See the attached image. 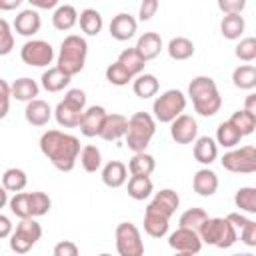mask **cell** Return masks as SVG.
Masks as SVG:
<instances>
[{"mask_svg": "<svg viewBox=\"0 0 256 256\" xmlns=\"http://www.w3.org/2000/svg\"><path fill=\"white\" fill-rule=\"evenodd\" d=\"M52 114H54V112H52L50 104H48L46 100H40V98L28 102V104H26V110H24V118H26V122L32 124V126H46V124L50 122Z\"/></svg>", "mask_w": 256, "mask_h": 256, "instance_id": "ffe728a7", "label": "cell"}, {"mask_svg": "<svg viewBox=\"0 0 256 256\" xmlns=\"http://www.w3.org/2000/svg\"><path fill=\"white\" fill-rule=\"evenodd\" d=\"M198 236L202 240V244L208 246H216L220 250L234 246V242L238 240L236 228L226 220V218H206L204 224L198 228Z\"/></svg>", "mask_w": 256, "mask_h": 256, "instance_id": "52a82bcc", "label": "cell"}, {"mask_svg": "<svg viewBox=\"0 0 256 256\" xmlns=\"http://www.w3.org/2000/svg\"><path fill=\"white\" fill-rule=\"evenodd\" d=\"M118 64H122L132 78H136L138 74L144 72V66H146V60L136 52V48H124L120 54H118Z\"/></svg>", "mask_w": 256, "mask_h": 256, "instance_id": "4dcf8cb0", "label": "cell"}, {"mask_svg": "<svg viewBox=\"0 0 256 256\" xmlns=\"http://www.w3.org/2000/svg\"><path fill=\"white\" fill-rule=\"evenodd\" d=\"M10 84L0 78V120L8 116V110H10Z\"/></svg>", "mask_w": 256, "mask_h": 256, "instance_id": "bcb514c9", "label": "cell"}, {"mask_svg": "<svg viewBox=\"0 0 256 256\" xmlns=\"http://www.w3.org/2000/svg\"><path fill=\"white\" fill-rule=\"evenodd\" d=\"M234 204L248 214H256V188L254 186L238 188L234 194Z\"/></svg>", "mask_w": 256, "mask_h": 256, "instance_id": "ab89813d", "label": "cell"}, {"mask_svg": "<svg viewBox=\"0 0 256 256\" xmlns=\"http://www.w3.org/2000/svg\"><path fill=\"white\" fill-rule=\"evenodd\" d=\"M174 256H194V254H190V252H176Z\"/></svg>", "mask_w": 256, "mask_h": 256, "instance_id": "6f0895ef", "label": "cell"}, {"mask_svg": "<svg viewBox=\"0 0 256 256\" xmlns=\"http://www.w3.org/2000/svg\"><path fill=\"white\" fill-rule=\"evenodd\" d=\"M220 162H222V168L228 170V172L252 174V172H256V148L252 144L240 146V148H232V150L224 152Z\"/></svg>", "mask_w": 256, "mask_h": 256, "instance_id": "30bf717a", "label": "cell"}, {"mask_svg": "<svg viewBox=\"0 0 256 256\" xmlns=\"http://www.w3.org/2000/svg\"><path fill=\"white\" fill-rule=\"evenodd\" d=\"M22 6V0H0V10H16Z\"/></svg>", "mask_w": 256, "mask_h": 256, "instance_id": "11a10c76", "label": "cell"}, {"mask_svg": "<svg viewBox=\"0 0 256 256\" xmlns=\"http://www.w3.org/2000/svg\"><path fill=\"white\" fill-rule=\"evenodd\" d=\"M106 108L104 106H88L82 114V120H80V132L86 136V138H94L100 134L102 130V124H104V118H106Z\"/></svg>", "mask_w": 256, "mask_h": 256, "instance_id": "9a60e30c", "label": "cell"}, {"mask_svg": "<svg viewBox=\"0 0 256 256\" xmlns=\"http://www.w3.org/2000/svg\"><path fill=\"white\" fill-rule=\"evenodd\" d=\"M168 246L176 252H190V254H198L202 250V240L198 236V232L188 230V228H176L170 236H168Z\"/></svg>", "mask_w": 256, "mask_h": 256, "instance_id": "4fadbf2b", "label": "cell"}, {"mask_svg": "<svg viewBox=\"0 0 256 256\" xmlns=\"http://www.w3.org/2000/svg\"><path fill=\"white\" fill-rule=\"evenodd\" d=\"M158 10V0H144L140 4V10H138V18L144 22V20H150Z\"/></svg>", "mask_w": 256, "mask_h": 256, "instance_id": "f907efd6", "label": "cell"}, {"mask_svg": "<svg viewBox=\"0 0 256 256\" xmlns=\"http://www.w3.org/2000/svg\"><path fill=\"white\" fill-rule=\"evenodd\" d=\"M184 108H186V96H184V92H180L176 88H170V90L162 92L154 100V104H152V118L156 122L170 124L180 114H184Z\"/></svg>", "mask_w": 256, "mask_h": 256, "instance_id": "ba28073f", "label": "cell"}, {"mask_svg": "<svg viewBox=\"0 0 256 256\" xmlns=\"http://www.w3.org/2000/svg\"><path fill=\"white\" fill-rule=\"evenodd\" d=\"M228 122H230V124L240 132V136L244 138V136H248V134L254 132V128H256V114H250V112H246V110L242 108V110H236V112L230 116Z\"/></svg>", "mask_w": 256, "mask_h": 256, "instance_id": "f35d334b", "label": "cell"}, {"mask_svg": "<svg viewBox=\"0 0 256 256\" xmlns=\"http://www.w3.org/2000/svg\"><path fill=\"white\" fill-rule=\"evenodd\" d=\"M234 54H236V58L242 60V62H252V60H256V38H254V36L242 38V40L236 44Z\"/></svg>", "mask_w": 256, "mask_h": 256, "instance_id": "ee69618b", "label": "cell"}, {"mask_svg": "<svg viewBox=\"0 0 256 256\" xmlns=\"http://www.w3.org/2000/svg\"><path fill=\"white\" fill-rule=\"evenodd\" d=\"M8 200H10V198H8V192H6V190L0 186V210H2V208L8 204Z\"/></svg>", "mask_w": 256, "mask_h": 256, "instance_id": "9f6ffc18", "label": "cell"}, {"mask_svg": "<svg viewBox=\"0 0 256 256\" xmlns=\"http://www.w3.org/2000/svg\"><path fill=\"white\" fill-rule=\"evenodd\" d=\"M244 110L250 114H256V94H248L244 102Z\"/></svg>", "mask_w": 256, "mask_h": 256, "instance_id": "db71d44e", "label": "cell"}, {"mask_svg": "<svg viewBox=\"0 0 256 256\" xmlns=\"http://www.w3.org/2000/svg\"><path fill=\"white\" fill-rule=\"evenodd\" d=\"M106 80H108L112 86H126V84L132 82L134 78L130 76V72H128L122 64L114 62V64H110V66L106 68Z\"/></svg>", "mask_w": 256, "mask_h": 256, "instance_id": "7bdbcfd3", "label": "cell"}, {"mask_svg": "<svg viewBox=\"0 0 256 256\" xmlns=\"http://www.w3.org/2000/svg\"><path fill=\"white\" fill-rule=\"evenodd\" d=\"M52 254L54 256H80V250H78L76 242H72V240H60L54 246Z\"/></svg>", "mask_w": 256, "mask_h": 256, "instance_id": "7dc6e473", "label": "cell"}, {"mask_svg": "<svg viewBox=\"0 0 256 256\" xmlns=\"http://www.w3.org/2000/svg\"><path fill=\"white\" fill-rule=\"evenodd\" d=\"M218 8L228 16V14H242L246 8V0H218Z\"/></svg>", "mask_w": 256, "mask_h": 256, "instance_id": "c3c4849f", "label": "cell"}, {"mask_svg": "<svg viewBox=\"0 0 256 256\" xmlns=\"http://www.w3.org/2000/svg\"><path fill=\"white\" fill-rule=\"evenodd\" d=\"M20 58L28 66L44 68V66L52 64V60H54V48L46 40H28L20 48Z\"/></svg>", "mask_w": 256, "mask_h": 256, "instance_id": "7c38bea8", "label": "cell"}, {"mask_svg": "<svg viewBox=\"0 0 256 256\" xmlns=\"http://www.w3.org/2000/svg\"><path fill=\"white\" fill-rule=\"evenodd\" d=\"M168 56L172 60H188L194 56V42L186 36H176L168 42Z\"/></svg>", "mask_w": 256, "mask_h": 256, "instance_id": "836d02e7", "label": "cell"}, {"mask_svg": "<svg viewBox=\"0 0 256 256\" xmlns=\"http://www.w3.org/2000/svg\"><path fill=\"white\" fill-rule=\"evenodd\" d=\"M126 130H128V118L124 114H106L104 118V124H102V130H100V138L106 140V142H116L120 138L126 136Z\"/></svg>", "mask_w": 256, "mask_h": 256, "instance_id": "e0dca14e", "label": "cell"}, {"mask_svg": "<svg viewBox=\"0 0 256 256\" xmlns=\"http://www.w3.org/2000/svg\"><path fill=\"white\" fill-rule=\"evenodd\" d=\"M178 206H180V196L172 188H164V190L154 194V198L150 200V204L146 208H150V210H154L166 218H172V214L176 212Z\"/></svg>", "mask_w": 256, "mask_h": 256, "instance_id": "ac0fdd59", "label": "cell"}, {"mask_svg": "<svg viewBox=\"0 0 256 256\" xmlns=\"http://www.w3.org/2000/svg\"><path fill=\"white\" fill-rule=\"evenodd\" d=\"M86 56H88V42H86V38H82L78 34H68L62 40V44H60L56 66L64 74H68L72 78V76H76V74H80L84 70Z\"/></svg>", "mask_w": 256, "mask_h": 256, "instance_id": "3957f363", "label": "cell"}, {"mask_svg": "<svg viewBox=\"0 0 256 256\" xmlns=\"http://www.w3.org/2000/svg\"><path fill=\"white\" fill-rule=\"evenodd\" d=\"M12 230H14V226H12L10 218L0 212V240H2V238H10Z\"/></svg>", "mask_w": 256, "mask_h": 256, "instance_id": "816d5d0a", "label": "cell"}, {"mask_svg": "<svg viewBox=\"0 0 256 256\" xmlns=\"http://www.w3.org/2000/svg\"><path fill=\"white\" fill-rule=\"evenodd\" d=\"M194 158L196 162L208 166L218 158V144L210 136H200L194 140Z\"/></svg>", "mask_w": 256, "mask_h": 256, "instance_id": "4316f807", "label": "cell"}, {"mask_svg": "<svg viewBox=\"0 0 256 256\" xmlns=\"http://www.w3.org/2000/svg\"><path fill=\"white\" fill-rule=\"evenodd\" d=\"M40 238H42V226L36 222V218L20 220L10 234V250L16 254H26Z\"/></svg>", "mask_w": 256, "mask_h": 256, "instance_id": "9c48e42d", "label": "cell"}, {"mask_svg": "<svg viewBox=\"0 0 256 256\" xmlns=\"http://www.w3.org/2000/svg\"><path fill=\"white\" fill-rule=\"evenodd\" d=\"M192 188H194L196 194H200L204 198L216 194V190H218V176H216V172L210 170V168H200L194 174V178H192Z\"/></svg>", "mask_w": 256, "mask_h": 256, "instance_id": "7402d4cb", "label": "cell"}, {"mask_svg": "<svg viewBox=\"0 0 256 256\" xmlns=\"http://www.w3.org/2000/svg\"><path fill=\"white\" fill-rule=\"evenodd\" d=\"M232 256H254V254H250V252H244V254H232Z\"/></svg>", "mask_w": 256, "mask_h": 256, "instance_id": "680465c9", "label": "cell"}, {"mask_svg": "<svg viewBox=\"0 0 256 256\" xmlns=\"http://www.w3.org/2000/svg\"><path fill=\"white\" fill-rule=\"evenodd\" d=\"M244 28H246V22L242 14H228L220 22V32L226 40H238L244 34Z\"/></svg>", "mask_w": 256, "mask_h": 256, "instance_id": "d6a6232c", "label": "cell"}, {"mask_svg": "<svg viewBox=\"0 0 256 256\" xmlns=\"http://www.w3.org/2000/svg\"><path fill=\"white\" fill-rule=\"evenodd\" d=\"M156 168V160L148 152H138L128 162V172L132 176H150Z\"/></svg>", "mask_w": 256, "mask_h": 256, "instance_id": "1f68e13d", "label": "cell"}, {"mask_svg": "<svg viewBox=\"0 0 256 256\" xmlns=\"http://www.w3.org/2000/svg\"><path fill=\"white\" fill-rule=\"evenodd\" d=\"M70 80L72 78L68 74H64L58 66H52V68H48V70L42 72L40 84H42V88L46 92H60V90H64L70 84Z\"/></svg>", "mask_w": 256, "mask_h": 256, "instance_id": "83f0119b", "label": "cell"}, {"mask_svg": "<svg viewBox=\"0 0 256 256\" xmlns=\"http://www.w3.org/2000/svg\"><path fill=\"white\" fill-rule=\"evenodd\" d=\"M118 256H144V242L140 230L132 222H120L114 232Z\"/></svg>", "mask_w": 256, "mask_h": 256, "instance_id": "8fae6325", "label": "cell"}, {"mask_svg": "<svg viewBox=\"0 0 256 256\" xmlns=\"http://www.w3.org/2000/svg\"><path fill=\"white\" fill-rule=\"evenodd\" d=\"M26 184H28V176H26V172L22 168H8L2 174V188L6 192L18 194V192H22L26 188Z\"/></svg>", "mask_w": 256, "mask_h": 256, "instance_id": "8d00e7d4", "label": "cell"}, {"mask_svg": "<svg viewBox=\"0 0 256 256\" xmlns=\"http://www.w3.org/2000/svg\"><path fill=\"white\" fill-rule=\"evenodd\" d=\"M14 50V32L8 20L0 18V56H8Z\"/></svg>", "mask_w": 256, "mask_h": 256, "instance_id": "f6af8a7d", "label": "cell"}, {"mask_svg": "<svg viewBox=\"0 0 256 256\" xmlns=\"http://www.w3.org/2000/svg\"><path fill=\"white\" fill-rule=\"evenodd\" d=\"M158 88H160V82H158V78H156L154 74L142 72V74H138V76L132 80V90H134V94H136L138 98H144V100L156 96V94H158Z\"/></svg>", "mask_w": 256, "mask_h": 256, "instance_id": "f1b7e54d", "label": "cell"}, {"mask_svg": "<svg viewBox=\"0 0 256 256\" xmlns=\"http://www.w3.org/2000/svg\"><path fill=\"white\" fill-rule=\"evenodd\" d=\"M128 180V168L124 162L120 160H110L108 164H104L102 168V182L108 188H120L124 186Z\"/></svg>", "mask_w": 256, "mask_h": 256, "instance_id": "603a6c76", "label": "cell"}, {"mask_svg": "<svg viewBox=\"0 0 256 256\" xmlns=\"http://www.w3.org/2000/svg\"><path fill=\"white\" fill-rule=\"evenodd\" d=\"M170 136L176 144H192L198 138V124L190 114H180L170 122Z\"/></svg>", "mask_w": 256, "mask_h": 256, "instance_id": "5bb4252c", "label": "cell"}, {"mask_svg": "<svg viewBox=\"0 0 256 256\" xmlns=\"http://www.w3.org/2000/svg\"><path fill=\"white\" fill-rule=\"evenodd\" d=\"M136 52L148 62V60H154L158 54H160V50H162V38H160V34L158 32H144L140 38H138V42H136Z\"/></svg>", "mask_w": 256, "mask_h": 256, "instance_id": "cb8c5ba5", "label": "cell"}, {"mask_svg": "<svg viewBox=\"0 0 256 256\" xmlns=\"http://www.w3.org/2000/svg\"><path fill=\"white\" fill-rule=\"evenodd\" d=\"M38 92H40L38 82L28 78V76H22V78H18V80H14L10 84V96L14 100H18V102H26L28 104V102L36 100Z\"/></svg>", "mask_w": 256, "mask_h": 256, "instance_id": "44dd1931", "label": "cell"}, {"mask_svg": "<svg viewBox=\"0 0 256 256\" xmlns=\"http://www.w3.org/2000/svg\"><path fill=\"white\" fill-rule=\"evenodd\" d=\"M40 26H42L40 14H38V10H34V8L20 10V12L16 14V18H14V30H16V34L26 36V38L34 36V34L40 30Z\"/></svg>", "mask_w": 256, "mask_h": 256, "instance_id": "d6986e66", "label": "cell"}, {"mask_svg": "<svg viewBox=\"0 0 256 256\" xmlns=\"http://www.w3.org/2000/svg\"><path fill=\"white\" fill-rule=\"evenodd\" d=\"M240 140H242V136H240V132L230 124V122H222L218 128H216V144H220L222 148H228V150H232V148H236L238 144H240Z\"/></svg>", "mask_w": 256, "mask_h": 256, "instance_id": "74e56055", "label": "cell"}, {"mask_svg": "<svg viewBox=\"0 0 256 256\" xmlns=\"http://www.w3.org/2000/svg\"><path fill=\"white\" fill-rule=\"evenodd\" d=\"M58 6V0H30V8L34 10H52Z\"/></svg>", "mask_w": 256, "mask_h": 256, "instance_id": "f5cc1de1", "label": "cell"}, {"mask_svg": "<svg viewBox=\"0 0 256 256\" xmlns=\"http://www.w3.org/2000/svg\"><path fill=\"white\" fill-rule=\"evenodd\" d=\"M78 22H80V28L86 36H98L104 22H102V14L96 10V8H84L80 14H78Z\"/></svg>", "mask_w": 256, "mask_h": 256, "instance_id": "f546056e", "label": "cell"}, {"mask_svg": "<svg viewBox=\"0 0 256 256\" xmlns=\"http://www.w3.org/2000/svg\"><path fill=\"white\" fill-rule=\"evenodd\" d=\"M154 192V184L150 176H130L128 180V196L132 200H146Z\"/></svg>", "mask_w": 256, "mask_h": 256, "instance_id": "e575fe53", "label": "cell"}, {"mask_svg": "<svg viewBox=\"0 0 256 256\" xmlns=\"http://www.w3.org/2000/svg\"><path fill=\"white\" fill-rule=\"evenodd\" d=\"M40 152L60 172H70L76 166L80 154V140L62 130H46L40 136Z\"/></svg>", "mask_w": 256, "mask_h": 256, "instance_id": "6da1fadb", "label": "cell"}, {"mask_svg": "<svg viewBox=\"0 0 256 256\" xmlns=\"http://www.w3.org/2000/svg\"><path fill=\"white\" fill-rule=\"evenodd\" d=\"M84 110H86V92L80 88H70L52 112L60 126L76 128V126H80Z\"/></svg>", "mask_w": 256, "mask_h": 256, "instance_id": "5b68a950", "label": "cell"}, {"mask_svg": "<svg viewBox=\"0 0 256 256\" xmlns=\"http://www.w3.org/2000/svg\"><path fill=\"white\" fill-rule=\"evenodd\" d=\"M206 218H208L206 210H202V208H188L186 212H182L178 224H180V228H188V230L198 232V228L204 224Z\"/></svg>", "mask_w": 256, "mask_h": 256, "instance_id": "b9f144b4", "label": "cell"}, {"mask_svg": "<svg viewBox=\"0 0 256 256\" xmlns=\"http://www.w3.org/2000/svg\"><path fill=\"white\" fill-rule=\"evenodd\" d=\"M156 134V120L152 118V114L148 112H134L128 118V130H126V144L128 148L138 154V152H146L150 140Z\"/></svg>", "mask_w": 256, "mask_h": 256, "instance_id": "277c9868", "label": "cell"}, {"mask_svg": "<svg viewBox=\"0 0 256 256\" xmlns=\"http://www.w3.org/2000/svg\"><path fill=\"white\" fill-rule=\"evenodd\" d=\"M232 84L240 90H254L256 88V68L252 64H242L232 72Z\"/></svg>", "mask_w": 256, "mask_h": 256, "instance_id": "d590c367", "label": "cell"}, {"mask_svg": "<svg viewBox=\"0 0 256 256\" xmlns=\"http://www.w3.org/2000/svg\"><path fill=\"white\" fill-rule=\"evenodd\" d=\"M78 156H80V164H82V168L86 172H98L100 170V166H102V154H100V150L94 144L84 146Z\"/></svg>", "mask_w": 256, "mask_h": 256, "instance_id": "60d3db41", "label": "cell"}, {"mask_svg": "<svg viewBox=\"0 0 256 256\" xmlns=\"http://www.w3.org/2000/svg\"><path fill=\"white\" fill-rule=\"evenodd\" d=\"M168 228H170V218L146 208L144 212V232L152 238H162L168 234Z\"/></svg>", "mask_w": 256, "mask_h": 256, "instance_id": "d4e9b609", "label": "cell"}, {"mask_svg": "<svg viewBox=\"0 0 256 256\" xmlns=\"http://www.w3.org/2000/svg\"><path fill=\"white\" fill-rule=\"evenodd\" d=\"M98 256H112V254H108V252H102V254H98Z\"/></svg>", "mask_w": 256, "mask_h": 256, "instance_id": "91938a15", "label": "cell"}, {"mask_svg": "<svg viewBox=\"0 0 256 256\" xmlns=\"http://www.w3.org/2000/svg\"><path fill=\"white\" fill-rule=\"evenodd\" d=\"M8 206L14 216L20 220L26 218H38L50 212L52 200L46 192H18L8 200Z\"/></svg>", "mask_w": 256, "mask_h": 256, "instance_id": "8992f818", "label": "cell"}, {"mask_svg": "<svg viewBox=\"0 0 256 256\" xmlns=\"http://www.w3.org/2000/svg\"><path fill=\"white\" fill-rule=\"evenodd\" d=\"M240 238H242V242H244L246 246H250V248L256 246V222H254V220H250V222L240 230Z\"/></svg>", "mask_w": 256, "mask_h": 256, "instance_id": "681fc988", "label": "cell"}, {"mask_svg": "<svg viewBox=\"0 0 256 256\" xmlns=\"http://www.w3.org/2000/svg\"><path fill=\"white\" fill-rule=\"evenodd\" d=\"M78 24V12L72 4H58L52 12V26L56 30H70Z\"/></svg>", "mask_w": 256, "mask_h": 256, "instance_id": "484cf974", "label": "cell"}, {"mask_svg": "<svg viewBox=\"0 0 256 256\" xmlns=\"http://www.w3.org/2000/svg\"><path fill=\"white\" fill-rule=\"evenodd\" d=\"M136 28H138L136 18L130 16V14H126V12L116 14V16L110 20V26H108L110 36H112L114 40H118V42L130 40V38L136 34Z\"/></svg>", "mask_w": 256, "mask_h": 256, "instance_id": "2e32d148", "label": "cell"}, {"mask_svg": "<svg viewBox=\"0 0 256 256\" xmlns=\"http://www.w3.org/2000/svg\"><path fill=\"white\" fill-rule=\"evenodd\" d=\"M188 96L192 100L194 110L204 118L214 116L222 106V96L218 92L214 78H210V76L192 78L188 84Z\"/></svg>", "mask_w": 256, "mask_h": 256, "instance_id": "7a4b0ae2", "label": "cell"}]
</instances>
